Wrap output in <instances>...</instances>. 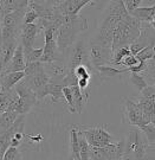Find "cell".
<instances>
[{
    "mask_svg": "<svg viewBox=\"0 0 155 160\" xmlns=\"http://www.w3.org/2000/svg\"><path fill=\"white\" fill-rule=\"evenodd\" d=\"M89 29L88 20L83 16H74V17H64L63 24L59 28L57 37L58 51L63 55L74 45L77 40V37L80 32Z\"/></svg>",
    "mask_w": 155,
    "mask_h": 160,
    "instance_id": "cell-1",
    "label": "cell"
},
{
    "mask_svg": "<svg viewBox=\"0 0 155 160\" xmlns=\"http://www.w3.org/2000/svg\"><path fill=\"white\" fill-rule=\"evenodd\" d=\"M142 29V23L130 14L121 20L114 32L113 39V52L122 49L129 48L138 38Z\"/></svg>",
    "mask_w": 155,
    "mask_h": 160,
    "instance_id": "cell-2",
    "label": "cell"
},
{
    "mask_svg": "<svg viewBox=\"0 0 155 160\" xmlns=\"http://www.w3.org/2000/svg\"><path fill=\"white\" fill-rule=\"evenodd\" d=\"M124 143V158L127 160H146V149L148 147V142L141 129H130L127 134Z\"/></svg>",
    "mask_w": 155,
    "mask_h": 160,
    "instance_id": "cell-3",
    "label": "cell"
},
{
    "mask_svg": "<svg viewBox=\"0 0 155 160\" xmlns=\"http://www.w3.org/2000/svg\"><path fill=\"white\" fill-rule=\"evenodd\" d=\"M66 63H68L70 70H74L80 65H85L88 68H92L91 63H90V57H89V44H86L85 40H76V43L68 51Z\"/></svg>",
    "mask_w": 155,
    "mask_h": 160,
    "instance_id": "cell-4",
    "label": "cell"
},
{
    "mask_svg": "<svg viewBox=\"0 0 155 160\" xmlns=\"http://www.w3.org/2000/svg\"><path fill=\"white\" fill-rule=\"evenodd\" d=\"M82 133L84 134L88 143L91 147L103 148L105 146H109L111 143H115V138L111 135L108 129L104 127H84L80 126Z\"/></svg>",
    "mask_w": 155,
    "mask_h": 160,
    "instance_id": "cell-5",
    "label": "cell"
},
{
    "mask_svg": "<svg viewBox=\"0 0 155 160\" xmlns=\"http://www.w3.org/2000/svg\"><path fill=\"white\" fill-rule=\"evenodd\" d=\"M113 49L110 46H105L98 43L89 42V57L92 68L96 69L104 65H110L113 59Z\"/></svg>",
    "mask_w": 155,
    "mask_h": 160,
    "instance_id": "cell-6",
    "label": "cell"
},
{
    "mask_svg": "<svg viewBox=\"0 0 155 160\" xmlns=\"http://www.w3.org/2000/svg\"><path fill=\"white\" fill-rule=\"evenodd\" d=\"M122 110L129 125L136 128H141L143 126V113L138 107V102L133 101L130 98H123Z\"/></svg>",
    "mask_w": 155,
    "mask_h": 160,
    "instance_id": "cell-7",
    "label": "cell"
},
{
    "mask_svg": "<svg viewBox=\"0 0 155 160\" xmlns=\"http://www.w3.org/2000/svg\"><path fill=\"white\" fill-rule=\"evenodd\" d=\"M155 46V30L150 26V24H146L143 25L142 23V29H141V33L138 36V38L132 45L129 46L132 55H138L140 51H142L147 46Z\"/></svg>",
    "mask_w": 155,
    "mask_h": 160,
    "instance_id": "cell-8",
    "label": "cell"
},
{
    "mask_svg": "<svg viewBox=\"0 0 155 160\" xmlns=\"http://www.w3.org/2000/svg\"><path fill=\"white\" fill-rule=\"evenodd\" d=\"M43 64H44L45 72L50 76L51 81L61 83V84H62V81L65 78V76L69 74L70 71L66 61H64L62 58L58 59V61H55V62H51V63H43Z\"/></svg>",
    "mask_w": 155,
    "mask_h": 160,
    "instance_id": "cell-9",
    "label": "cell"
},
{
    "mask_svg": "<svg viewBox=\"0 0 155 160\" xmlns=\"http://www.w3.org/2000/svg\"><path fill=\"white\" fill-rule=\"evenodd\" d=\"M91 4H94V1L89 0H62L57 1V10L64 17H74L78 16L83 7Z\"/></svg>",
    "mask_w": 155,
    "mask_h": 160,
    "instance_id": "cell-10",
    "label": "cell"
},
{
    "mask_svg": "<svg viewBox=\"0 0 155 160\" xmlns=\"http://www.w3.org/2000/svg\"><path fill=\"white\" fill-rule=\"evenodd\" d=\"M40 32H43V30L38 24L35 23L30 24V25L24 24L22 28V34H20V44L23 45L24 50H29V49L35 48L33 46L35 40Z\"/></svg>",
    "mask_w": 155,
    "mask_h": 160,
    "instance_id": "cell-11",
    "label": "cell"
},
{
    "mask_svg": "<svg viewBox=\"0 0 155 160\" xmlns=\"http://www.w3.org/2000/svg\"><path fill=\"white\" fill-rule=\"evenodd\" d=\"M63 88L64 87L61 84V83H57V82H53L51 81L49 84H46L41 90L36 94V96L38 100H43L45 98L46 96H51L52 101L53 102H61L64 98L63 95Z\"/></svg>",
    "mask_w": 155,
    "mask_h": 160,
    "instance_id": "cell-12",
    "label": "cell"
},
{
    "mask_svg": "<svg viewBox=\"0 0 155 160\" xmlns=\"http://www.w3.org/2000/svg\"><path fill=\"white\" fill-rule=\"evenodd\" d=\"M23 82L29 87L32 92L37 94V92L41 90L46 84H49L51 82L50 76L46 74L45 70L40 71L38 74L31 75V76H25V78L23 80Z\"/></svg>",
    "mask_w": 155,
    "mask_h": 160,
    "instance_id": "cell-13",
    "label": "cell"
},
{
    "mask_svg": "<svg viewBox=\"0 0 155 160\" xmlns=\"http://www.w3.org/2000/svg\"><path fill=\"white\" fill-rule=\"evenodd\" d=\"M25 68H26V61H25V55H24V48L19 43V45L17 46V50L14 52V56L12 58V61L7 65V68L4 70L2 74L22 72V71H25Z\"/></svg>",
    "mask_w": 155,
    "mask_h": 160,
    "instance_id": "cell-14",
    "label": "cell"
},
{
    "mask_svg": "<svg viewBox=\"0 0 155 160\" xmlns=\"http://www.w3.org/2000/svg\"><path fill=\"white\" fill-rule=\"evenodd\" d=\"M25 78V72H8V74H1L0 76V86L2 94L13 89L20 81Z\"/></svg>",
    "mask_w": 155,
    "mask_h": 160,
    "instance_id": "cell-15",
    "label": "cell"
},
{
    "mask_svg": "<svg viewBox=\"0 0 155 160\" xmlns=\"http://www.w3.org/2000/svg\"><path fill=\"white\" fill-rule=\"evenodd\" d=\"M98 77L102 81L109 80V78H116V77H122L124 75H128L129 71L128 69H119L111 65H104V67H99L96 69Z\"/></svg>",
    "mask_w": 155,
    "mask_h": 160,
    "instance_id": "cell-16",
    "label": "cell"
},
{
    "mask_svg": "<svg viewBox=\"0 0 155 160\" xmlns=\"http://www.w3.org/2000/svg\"><path fill=\"white\" fill-rule=\"evenodd\" d=\"M154 14H155V5L153 6H146V7H138V10L130 13V16L136 18L141 23H147L150 24L154 20Z\"/></svg>",
    "mask_w": 155,
    "mask_h": 160,
    "instance_id": "cell-17",
    "label": "cell"
},
{
    "mask_svg": "<svg viewBox=\"0 0 155 160\" xmlns=\"http://www.w3.org/2000/svg\"><path fill=\"white\" fill-rule=\"evenodd\" d=\"M70 149L74 160H80V140H78V126H72L70 129Z\"/></svg>",
    "mask_w": 155,
    "mask_h": 160,
    "instance_id": "cell-18",
    "label": "cell"
},
{
    "mask_svg": "<svg viewBox=\"0 0 155 160\" xmlns=\"http://www.w3.org/2000/svg\"><path fill=\"white\" fill-rule=\"evenodd\" d=\"M19 115L20 114H18L16 112L6 110L5 113L0 116V129H1V132L5 133V132L8 131L14 125V122L19 118Z\"/></svg>",
    "mask_w": 155,
    "mask_h": 160,
    "instance_id": "cell-19",
    "label": "cell"
},
{
    "mask_svg": "<svg viewBox=\"0 0 155 160\" xmlns=\"http://www.w3.org/2000/svg\"><path fill=\"white\" fill-rule=\"evenodd\" d=\"M71 90H72V95H74V102H75V109H76V113H82L83 112V108L84 106L86 104V100L83 92H80V87L78 86H74V87H70Z\"/></svg>",
    "mask_w": 155,
    "mask_h": 160,
    "instance_id": "cell-20",
    "label": "cell"
},
{
    "mask_svg": "<svg viewBox=\"0 0 155 160\" xmlns=\"http://www.w3.org/2000/svg\"><path fill=\"white\" fill-rule=\"evenodd\" d=\"M78 140H80V160H89V157H90V149H91V146L88 143L84 134L82 133L80 126H78Z\"/></svg>",
    "mask_w": 155,
    "mask_h": 160,
    "instance_id": "cell-21",
    "label": "cell"
},
{
    "mask_svg": "<svg viewBox=\"0 0 155 160\" xmlns=\"http://www.w3.org/2000/svg\"><path fill=\"white\" fill-rule=\"evenodd\" d=\"M129 55H132L129 48H122V49L116 50V51H114V53H113V59H111V62H110V65L121 69L122 61H123L127 56H129Z\"/></svg>",
    "mask_w": 155,
    "mask_h": 160,
    "instance_id": "cell-22",
    "label": "cell"
},
{
    "mask_svg": "<svg viewBox=\"0 0 155 160\" xmlns=\"http://www.w3.org/2000/svg\"><path fill=\"white\" fill-rule=\"evenodd\" d=\"M43 48H38V49H29V50H24V55H25V61L26 64L32 63V62H40V58L43 56Z\"/></svg>",
    "mask_w": 155,
    "mask_h": 160,
    "instance_id": "cell-23",
    "label": "cell"
},
{
    "mask_svg": "<svg viewBox=\"0 0 155 160\" xmlns=\"http://www.w3.org/2000/svg\"><path fill=\"white\" fill-rule=\"evenodd\" d=\"M11 140L12 134L10 131L0 134V160L4 159V155H5L6 151L11 147Z\"/></svg>",
    "mask_w": 155,
    "mask_h": 160,
    "instance_id": "cell-24",
    "label": "cell"
},
{
    "mask_svg": "<svg viewBox=\"0 0 155 160\" xmlns=\"http://www.w3.org/2000/svg\"><path fill=\"white\" fill-rule=\"evenodd\" d=\"M128 76H129V78H130V82H132L133 84L135 86V88H136L140 92H143L144 89L148 87L147 81H146V78H144L141 74H134V72H129V74H128Z\"/></svg>",
    "mask_w": 155,
    "mask_h": 160,
    "instance_id": "cell-25",
    "label": "cell"
},
{
    "mask_svg": "<svg viewBox=\"0 0 155 160\" xmlns=\"http://www.w3.org/2000/svg\"><path fill=\"white\" fill-rule=\"evenodd\" d=\"M138 129H141L144 134L148 145H155V126L153 123H148V125L141 127Z\"/></svg>",
    "mask_w": 155,
    "mask_h": 160,
    "instance_id": "cell-26",
    "label": "cell"
},
{
    "mask_svg": "<svg viewBox=\"0 0 155 160\" xmlns=\"http://www.w3.org/2000/svg\"><path fill=\"white\" fill-rule=\"evenodd\" d=\"M63 95H64V100H65V102L68 104L69 112L70 113H76L75 102H74V95H72V90H71L70 87H64Z\"/></svg>",
    "mask_w": 155,
    "mask_h": 160,
    "instance_id": "cell-27",
    "label": "cell"
},
{
    "mask_svg": "<svg viewBox=\"0 0 155 160\" xmlns=\"http://www.w3.org/2000/svg\"><path fill=\"white\" fill-rule=\"evenodd\" d=\"M154 50H155V46H147L146 49H143L142 51H140L136 55V57L140 62H148L150 59L154 58Z\"/></svg>",
    "mask_w": 155,
    "mask_h": 160,
    "instance_id": "cell-28",
    "label": "cell"
},
{
    "mask_svg": "<svg viewBox=\"0 0 155 160\" xmlns=\"http://www.w3.org/2000/svg\"><path fill=\"white\" fill-rule=\"evenodd\" d=\"M43 70H44V64L41 62H32V63L26 64L24 72H25V76H31V75L38 74Z\"/></svg>",
    "mask_w": 155,
    "mask_h": 160,
    "instance_id": "cell-29",
    "label": "cell"
},
{
    "mask_svg": "<svg viewBox=\"0 0 155 160\" xmlns=\"http://www.w3.org/2000/svg\"><path fill=\"white\" fill-rule=\"evenodd\" d=\"M140 63V61L138 59V57L135 55H129L127 56L122 63H121V69H132L134 67H136L138 64Z\"/></svg>",
    "mask_w": 155,
    "mask_h": 160,
    "instance_id": "cell-30",
    "label": "cell"
},
{
    "mask_svg": "<svg viewBox=\"0 0 155 160\" xmlns=\"http://www.w3.org/2000/svg\"><path fill=\"white\" fill-rule=\"evenodd\" d=\"M89 160H108V158H107V154H105L103 148L91 147Z\"/></svg>",
    "mask_w": 155,
    "mask_h": 160,
    "instance_id": "cell-31",
    "label": "cell"
},
{
    "mask_svg": "<svg viewBox=\"0 0 155 160\" xmlns=\"http://www.w3.org/2000/svg\"><path fill=\"white\" fill-rule=\"evenodd\" d=\"M38 19H39V14H38L37 12L32 11V10H30V8L26 10L25 16H24V24H26V25L35 24V22L38 20Z\"/></svg>",
    "mask_w": 155,
    "mask_h": 160,
    "instance_id": "cell-32",
    "label": "cell"
},
{
    "mask_svg": "<svg viewBox=\"0 0 155 160\" xmlns=\"http://www.w3.org/2000/svg\"><path fill=\"white\" fill-rule=\"evenodd\" d=\"M124 2V6H126L127 12L130 14L135 10H138V7H141V4L143 2L142 0H127V1H123Z\"/></svg>",
    "mask_w": 155,
    "mask_h": 160,
    "instance_id": "cell-33",
    "label": "cell"
},
{
    "mask_svg": "<svg viewBox=\"0 0 155 160\" xmlns=\"http://www.w3.org/2000/svg\"><path fill=\"white\" fill-rule=\"evenodd\" d=\"M20 154H22V153L18 151V148H16V147H10V148L6 151V153H5V155H4V159L2 160H17V158Z\"/></svg>",
    "mask_w": 155,
    "mask_h": 160,
    "instance_id": "cell-34",
    "label": "cell"
},
{
    "mask_svg": "<svg viewBox=\"0 0 155 160\" xmlns=\"http://www.w3.org/2000/svg\"><path fill=\"white\" fill-rule=\"evenodd\" d=\"M146 160H155V145H148L146 149Z\"/></svg>",
    "mask_w": 155,
    "mask_h": 160,
    "instance_id": "cell-35",
    "label": "cell"
},
{
    "mask_svg": "<svg viewBox=\"0 0 155 160\" xmlns=\"http://www.w3.org/2000/svg\"><path fill=\"white\" fill-rule=\"evenodd\" d=\"M4 72V55H2V49L0 48V76Z\"/></svg>",
    "mask_w": 155,
    "mask_h": 160,
    "instance_id": "cell-36",
    "label": "cell"
},
{
    "mask_svg": "<svg viewBox=\"0 0 155 160\" xmlns=\"http://www.w3.org/2000/svg\"><path fill=\"white\" fill-rule=\"evenodd\" d=\"M6 110L4 108H2V107H1V106H0V116H1V115L4 114V113H5Z\"/></svg>",
    "mask_w": 155,
    "mask_h": 160,
    "instance_id": "cell-37",
    "label": "cell"
},
{
    "mask_svg": "<svg viewBox=\"0 0 155 160\" xmlns=\"http://www.w3.org/2000/svg\"><path fill=\"white\" fill-rule=\"evenodd\" d=\"M1 24H2V18L0 17V32H1Z\"/></svg>",
    "mask_w": 155,
    "mask_h": 160,
    "instance_id": "cell-38",
    "label": "cell"
},
{
    "mask_svg": "<svg viewBox=\"0 0 155 160\" xmlns=\"http://www.w3.org/2000/svg\"><path fill=\"white\" fill-rule=\"evenodd\" d=\"M17 160H23V157H22V154H20V155H19V157H18Z\"/></svg>",
    "mask_w": 155,
    "mask_h": 160,
    "instance_id": "cell-39",
    "label": "cell"
},
{
    "mask_svg": "<svg viewBox=\"0 0 155 160\" xmlns=\"http://www.w3.org/2000/svg\"><path fill=\"white\" fill-rule=\"evenodd\" d=\"M1 94H2V90H1V86H0V96H1Z\"/></svg>",
    "mask_w": 155,
    "mask_h": 160,
    "instance_id": "cell-40",
    "label": "cell"
},
{
    "mask_svg": "<svg viewBox=\"0 0 155 160\" xmlns=\"http://www.w3.org/2000/svg\"><path fill=\"white\" fill-rule=\"evenodd\" d=\"M70 160H74V158H72V157H71V155H70Z\"/></svg>",
    "mask_w": 155,
    "mask_h": 160,
    "instance_id": "cell-41",
    "label": "cell"
},
{
    "mask_svg": "<svg viewBox=\"0 0 155 160\" xmlns=\"http://www.w3.org/2000/svg\"><path fill=\"white\" fill-rule=\"evenodd\" d=\"M0 134H2V132H1V129H0Z\"/></svg>",
    "mask_w": 155,
    "mask_h": 160,
    "instance_id": "cell-42",
    "label": "cell"
},
{
    "mask_svg": "<svg viewBox=\"0 0 155 160\" xmlns=\"http://www.w3.org/2000/svg\"><path fill=\"white\" fill-rule=\"evenodd\" d=\"M154 86H155V84H154Z\"/></svg>",
    "mask_w": 155,
    "mask_h": 160,
    "instance_id": "cell-43",
    "label": "cell"
}]
</instances>
